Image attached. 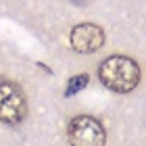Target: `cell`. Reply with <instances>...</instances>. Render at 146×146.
Segmentation results:
<instances>
[{
	"label": "cell",
	"mask_w": 146,
	"mask_h": 146,
	"mask_svg": "<svg viewBox=\"0 0 146 146\" xmlns=\"http://www.w3.org/2000/svg\"><path fill=\"white\" fill-rule=\"evenodd\" d=\"M90 82V77L86 75V73H82V75H73L69 79V84H67V88H65V96H73V94H77L79 90H84L86 86H88Z\"/></svg>",
	"instance_id": "cell-5"
},
{
	"label": "cell",
	"mask_w": 146,
	"mask_h": 146,
	"mask_svg": "<svg viewBox=\"0 0 146 146\" xmlns=\"http://www.w3.org/2000/svg\"><path fill=\"white\" fill-rule=\"evenodd\" d=\"M98 79L104 88H109L115 94H127L140 84V67L129 56L113 54L100 63Z\"/></svg>",
	"instance_id": "cell-1"
},
{
	"label": "cell",
	"mask_w": 146,
	"mask_h": 146,
	"mask_svg": "<svg viewBox=\"0 0 146 146\" xmlns=\"http://www.w3.org/2000/svg\"><path fill=\"white\" fill-rule=\"evenodd\" d=\"M67 140L71 146H104L107 134L96 117L77 115L67 125Z\"/></svg>",
	"instance_id": "cell-3"
},
{
	"label": "cell",
	"mask_w": 146,
	"mask_h": 146,
	"mask_svg": "<svg viewBox=\"0 0 146 146\" xmlns=\"http://www.w3.org/2000/svg\"><path fill=\"white\" fill-rule=\"evenodd\" d=\"M71 48L79 54H92L104 46V31L100 25L94 23H79L69 34Z\"/></svg>",
	"instance_id": "cell-4"
},
{
	"label": "cell",
	"mask_w": 146,
	"mask_h": 146,
	"mask_svg": "<svg viewBox=\"0 0 146 146\" xmlns=\"http://www.w3.org/2000/svg\"><path fill=\"white\" fill-rule=\"evenodd\" d=\"M27 117V98L17 82L0 79V121L6 125H19Z\"/></svg>",
	"instance_id": "cell-2"
}]
</instances>
